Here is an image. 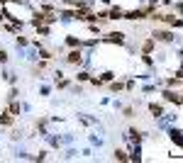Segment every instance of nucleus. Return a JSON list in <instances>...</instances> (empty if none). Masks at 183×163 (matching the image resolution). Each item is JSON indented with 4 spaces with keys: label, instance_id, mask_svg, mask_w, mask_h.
<instances>
[{
    "label": "nucleus",
    "instance_id": "obj_1",
    "mask_svg": "<svg viewBox=\"0 0 183 163\" xmlns=\"http://www.w3.org/2000/svg\"><path fill=\"white\" fill-rule=\"evenodd\" d=\"M69 61H71V63H76V61H81V54H76V51H73V54H69Z\"/></svg>",
    "mask_w": 183,
    "mask_h": 163
}]
</instances>
